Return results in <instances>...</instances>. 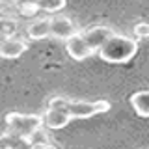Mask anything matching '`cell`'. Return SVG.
<instances>
[{"label": "cell", "mask_w": 149, "mask_h": 149, "mask_svg": "<svg viewBox=\"0 0 149 149\" xmlns=\"http://www.w3.org/2000/svg\"><path fill=\"white\" fill-rule=\"evenodd\" d=\"M4 123H6V134L28 142L43 127L39 114H22V112H8L4 116Z\"/></svg>", "instance_id": "obj_2"}, {"label": "cell", "mask_w": 149, "mask_h": 149, "mask_svg": "<svg viewBox=\"0 0 149 149\" xmlns=\"http://www.w3.org/2000/svg\"><path fill=\"white\" fill-rule=\"evenodd\" d=\"M116 32L112 30V28L108 26H102V24H97V26H90L86 28V30L78 32V36L84 39V43H86L90 49L93 50V52H97V50L101 49L102 45H104V41L108 39V37H112Z\"/></svg>", "instance_id": "obj_4"}, {"label": "cell", "mask_w": 149, "mask_h": 149, "mask_svg": "<svg viewBox=\"0 0 149 149\" xmlns=\"http://www.w3.org/2000/svg\"><path fill=\"white\" fill-rule=\"evenodd\" d=\"M50 34V17H41L36 19L28 24V37L34 41H41Z\"/></svg>", "instance_id": "obj_9"}, {"label": "cell", "mask_w": 149, "mask_h": 149, "mask_svg": "<svg viewBox=\"0 0 149 149\" xmlns=\"http://www.w3.org/2000/svg\"><path fill=\"white\" fill-rule=\"evenodd\" d=\"M28 49L26 41L17 39V37H8L0 43V58L4 60H15L21 54H24Z\"/></svg>", "instance_id": "obj_8"}, {"label": "cell", "mask_w": 149, "mask_h": 149, "mask_svg": "<svg viewBox=\"0 0 149 149\" xmlns=\"http://www.w3.org/2000/svg\"><path fill=\"white\" fill-rule=\"evenodd\" d=\"M65 50H67V54L71 56L73 60H77V62H82V60H88L90 56H93L95 52L84 43V39L78 34H74L73 37H69L67 41H65Z\"/></svg>", "instance_id": "obj_6"}, {"label": "cell", "mask_w": 149, "mask_h": 149, "mask_svg": "<svg viewBox=\"0 0 149 149\" xmlns=\"http://www.w3.org/2000/svg\"><path fill=\"white\" fill-rule=\"evenodd\" d=\"M19 15H21V13H19L17 6H13L8 0H2V2H0V21H17Z\"/></svg>", "instance_id": "obj_13"}, {"label": "cell", "mask_w": 149, "mask_h": 149, "mask_svg": "<svg viewBox=\"0 0 149 149\" xmlns=\"http://www.w3.org/2000/svg\"><path fill=\"white\" fill-rule=\"evenodd\" d=\"M74 34H78L74 22L67 15H56L50 17V37L58 41H67L69 37H73Z\"/></svg>", "instance_id": "obj_5"}, {"label": "cell", "mask_w": 149, "mask_h": 149, "mask_svg": "<svg viewBox=\"0 0 149 149\" xmlns=\"http://www.w3.org/2000/svg\"><path fill=\"white\" fill-rule=\"evenodd\" d=\"M110 102L101 99V101H74V99H69L67 104L63 106V110L69 114V118L73 119H86V118H91V116H99V114H104V112L110 110Z\"/></svg>", "instance_id": "obj_3"}, {"label": "cell", "mask_w": 149, "mask_h": 149, "mask_svg": "<svg viewBox=\"0 0 149 149\" xmlns=\"http://www.w3.org/2000/svg\"><path fill=\"white\" fill-rule=\"evenodd\" d=\"M0 149H34L32 142L28 140H21L9 134H2L0 136Z\"/></svg>", "instance_id": "obj_11"}, {"label": "cell", "mask_w": 149, "mask_h": 149, "mask_svg": "<svg viewBox=\"0 0 149 149\" xmlns=\"http://www.w3.org/2000/svg\"><path fill=\"white\" fill-rule=\"evenodd\" d=\"M17 30V21H0V34H2L4 37H13V34H15Z\"/></svg>", "instance_id": "obj_15"}, {"label": "cell", "mask_w": 149, "mask_h": 149, "mask_svg": "<svg viewBox=\"0 0 149 149\" xmlns=\"http://www.w3.org/2000/svg\"><path fill=\"white\" fill-rule=\"evenodd\" d=\"M41 121H43V127L52 129V130H60L71 123V118H69V114L65 110L47 108L45 114H41Z\"/></svg>", "instance_id": "obj_7"}, {"label": "cell", "mask_w": 149, "mask_h": 149, "mask_svg": "<svg viewBox=\"0 0 149 149\" xmlns=\"http://www.w3.org/2000/svg\"><path fill=\"white\" fill-rule=\"evenodd\" d=\"M4 39H6V37H4L2 34H0V43H2V41H4Z\"/></svg>", "instance_id": "obj_18"}, {"label": "cell", "mask_w": 149, "mask_h": 149, "mask_svg": "<svg viewBox=\"0 0 149 149\" xmlns=\"http://www.w3.org/2000/svg\"><path fill=\"white\" fill-rule=\"evenodd\" d=\"M8 2H11L13 6H17L21 15H36L37 13V9L34 6V0H8Z\"/></svg>", "instance_id": "obj_14"}, {"label": "cell", "mask_w": 149, "mask_h": 149, "mask_svg": "<svg viewBox=\"0 0 149 149\" xmlns=\"http://www.w3.org/2000/svg\"><path fill=\"white\" fill-rule=\"evenodd\" d=\"M69 97H52V99L49 101V106L47 108H56V110H63V106L67 104Z\"/></svg>", "instance_id": "obj_16"}, {"label": "cell", "mask_w": 149, "mask_h": 149, "mask_svg": "<svg viewBox=\"0 0 149 149\" xmlns=\"http://www.w3.org/2000/svg\"><path fill=\"white\" fill-rule=\"evenodd\" d=\"M65 4H67V0H34L36 9L45 13H58L65 8Z\"/></svg>", "instance_id": "obj_12"}, {"label": "cell", "mask_w": 149, "mask_h": 149, "mask_svg": "<svg viewBox=\"0 0 149 149\" xmlns=\"http://www.w3.org/2000/svg\"><path fill=\"white\" fill-rule=\"evenodd\" d=\"M130 106H132V110L136 112L140 118L147 119L149 118V91L142 90V91L132 93L130 95Z\"/></svg>", "instance_id": "obj_10"}, {"label": "cell", "mask_w": 149, "mask_h": 149, "mask_svg": "<svg viewBox=\"0 0 149 149\" xmlns=\"http://www.w3.org/2000/svg\"><path fill=\"white\" fill-rule=\"evenodd\" d=\"M147 34H149V26L147 22H138L136 26H134V36H136V39H147Z\"/></svg>", "instance_id": "obj_17"}, {"label": "cell", "mask_w": 149, "mask_h": 149, "mask_svg": "<svg viewBox=\"0 0 149 149\" xmlns=\"http://www.w3.org/2000/svg\"><path fill=\"white\" fill-rule=\"evenodd\" d=\"M97 52H99L101 60H104L108 63H127L138 52V39L114 34L104 41V45Z\"/></svg>", "instance_id": "obj_1"}]
</instances>
